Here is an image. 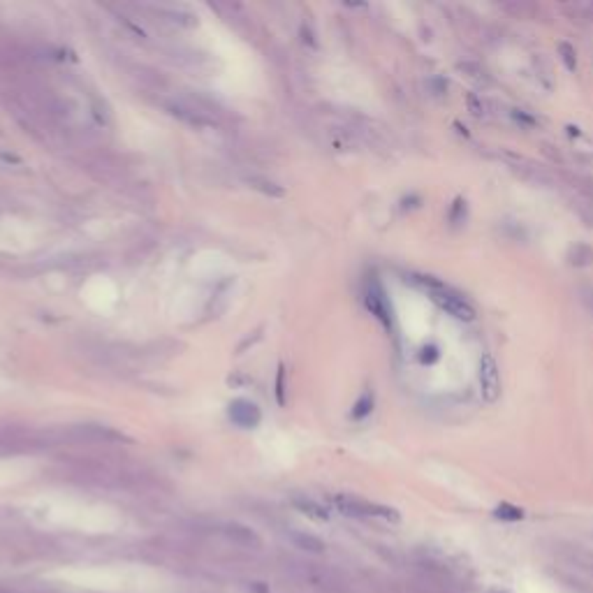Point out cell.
<instances>
[{"instance_id": "3957f363", "label": "cell", "mask_w": 593, "mask_h": 593, "mask_svg": "<svg viewBox=\"0 0 593 593\" xmlns=\"http://www.w3.org/2000/svg\"><path fill=\"white\" fill-rule=\"evenodd\" d=\"M480 392L482 398L489 403H494L496 398L500 396V376H498V366H496V359L491 355H482L480 359Z\"/></svg>"}, {"instance_id": "7a4b0ae2", "label": "cell", "mask_w": 593, "mask_h": 593, "mask_svg": "<svg viewBox=\"0 0 593 593\" xmlns=\"http://www.w3.org/2000/svg\"><path fill=\"white\" fill-rule=\"evenodd\" d=\"M334 505L339 507V512L348 515V517H357V519H385V522H398V512L394 507L387 505H378V503H368L364 498L357 496H334Z\"/></svg>"}, {"instance_id": "277c9868", "label": "cell", "mask_w": 593, "mask_h": 593, "mask_svg": "<svg viewBox=\"0 0 593 593\" xmlns=\"http://www.w3.org/2000/svg\"><path fill=\"white\" fill-rule=\"evenodd\" d=\"M230 420L234 422L241 429H255V426L262 422V413H259L257 403L248 401V398H234L230 403Z\"/></svg>"}, {"instance_id": "52a82bcc", "label": "cell", "mask_w": 593, "mask_h": 593, "mask_svg": "<svg viewBox=\"0 0 593 593\" xmlns=\"http://www.w3.org/2000/svg\"><path fill=\"white\" fill-rule=\"evenodd\" d=\"M494 515H496L498 519H503V522H519V519L524 517L522 507H515V505H510V503H500V505L494 510Z\"/></svg>"}, {"instance_id": "6da1fadb", "label": "cell", "mask_w": 593, "mask_h": 593, "mask_svg": "<svg viewBox=\"0 0 593 593\" xmlns=\"http://www.w3.org/2000/svg\"><path fill=\"white\" fill-rule=\"evenodd\" d=\"M411 281L415 285H420L422 290H426L431 294V299L440 306L445 313H450L452 318L463 320V322H470L475 318V311H473V306L463 299L459 292H454L452 287H448L445 283L435 281L431 276H411Z\"/></svg>"}, {"instance_id": "30bf717a", "label": "cell", "mask_w": 593, "mask_h": 593, "mask_svg": "<svg viewBox=\"0 0 593 593\" xmlns=\"http://www.w3.org/2000/svg\"><path fill=\"white\" fill-rule=\"evenodd\" d=\"M561 51H563V61H565V65H568V70H574V51L570 49L568 44H561Z\"/></svg>"}, {"instance_id": "8992f818", "label": "cell", "mask_w": 593, "mask_h": 593, "mask_svg": "<svg viewBox=\"0 0 593 593\" xmlns=\"http://www.w3.org/2000/svg\"><path fill=\"white\" fill-rule=\"evenodd\" d=\"M248 183L253 185L255 190L269 195V197H283V195H285L281 185H276L274 181H267V179H257V176H250Z\"/></svg>"}, {"instance_id": "9c48e42d", "label": "cell", "mask_w": 593, "mask_h": 593, "mask_svg": "<svg viewBox=\"0 0 593 593\" xmlns=\"http://www.w3.org/2000/svg\"><path fill=\"white\" fill-rule=\"evenodd\" d=\"M371 408H373V396H371V392H366V394L357 401V406H355V411H352V415H355V417H364V415L371 413Z\"/></svg>"}, {"instance_id": "ba28073f", "label": "cell", "mask_w": 593, "mask_h": 593, "mask_svg": "<svg viewBox=\"0 0 593 593\" xmlns=\"http://www.w3.org/2000/svg\"><path fill=\"white\" fill-rule=\"evenodd\" d=\"M292 540L304 547V550H313V552H320L322 550V542L318 540V537H313V535H304V533H294L292 535Z\"/></svg>"}, {"instance_id": "5b68a950", "label": "cell", "mask_w": 593, "mask_h": 593, "mask_svg": "<svg viewBox=\"0 0 593 593\" xmlns=\"http://www.w3.org/2000/svg\"><path fill=\"white\" fill-rule=\"evenodd\" d=\"M292 503H294L296 510H299V512H304L306 517H311V519H318V522H327L329 519L327 507L315 503V500H311V498H294Z\"/></svg>"}]
</instances>
